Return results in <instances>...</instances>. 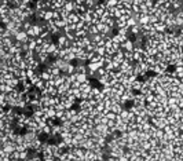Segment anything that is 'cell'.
Returning <instances> with one entry per match:
<instances>
[{"label":"cell","mask_w":183,"mask_h":161,"mask_svg":"<svg viewBox=\"0 0 183 161\" xmlns=\"http://www.w3.org/2000/svg\"><path fill=\"white\" fill-rule=\"evenodd\" d=\"M14 40L21 42V43H26L28 40H29V36H28V33L24 32V30H18V32L14 35Z\"/></svg>","instance_id":"cell-1"},{"label":"cell","mask_w":183,"mask_h":161,"mask_svg":"<svg viewBox=\"0 0 183 161\" xmlns=\"http://www.w3.org/2000/svg\"><path fill=\"white\" fill-rule=\"evenodd\" d=\"M153 29L156 33H165L167 32V25H165L164 22H156V24L153 25Z\"/></svg>","instance_id":"cell-2"},{"label":"cell","mask_w":183,"mask_h":161,"mask_svg":"<svg viewBox=\"0 0 183 161\" xmlns=\"http://www.w3.org/2000/svg\"><path fill=\"white\" fill-rule=\"evenodd\" d=\"M134 42L131 39H127L124 43H121V50L124 51H134Z\"/></svg>","instance_id":"cell-3"},{"label":"cell","mask_w":183,"mask_h":161,"mask_svg":"<svg viewBox=\"0 0 183 161\" xmlns=\"http://www.w3.org/2000/svg\"><path fill=\"white\" fill-rule=\"evenodd\" d=\"M77 22H80V14H77V12H70V14L68 15V25L77 24Z\"/></svg>","instance_id":"cell-4"},{"label":"cell","mask_w":183,"mask_h":161,"mask_svg":"<svg viewBox=\"0 0 183 161\" xmlns=\"http://www.w3.org/2000/svg\"><path fill=\"white\" fill-rule=\"evenodd\" d=\"M63 11H66L68 14H70V12H75V3L73 2H65L63 3Z\"/></svg>","instance_id":"cell-5"},{"label":"cell","mask_w":183,"mask_h":161,"mask_svg":"<svg viewBox=\"0 0 183 161\" xmlns=\"http://www.w3.org/2000/svg\"><path fill=\"white\" fill-rule=\"evenodd\" d=\"M138 24L141 25V26H145V25L149 24V14H139Z\"/></svg>","instance_id":"cell-6"},{"label":"cell","mask_w":183,"mask_h":161,"mask_svg":"<svg viewBox=\"0 0 183 161\" xmlns=\"http://www.w3.org/2000/svg\"><path fill=\"white\" fill-rule=\"evenodd\" d=\"M76 81H77V83H80V84L87 83V81H88L87 73H76Z\"/></svg>","instance_id":"cell-7"},{"label":"cell","mask_w":183,"mask_h":161,"mask_svg":"<svg viewBox=\"0 0 183 161\" xmlns=\"http://www.w3.org/2000/svg\"><path fill=\"white\" fill-rule=\"evenodd\" d=\"M99 68H102V66H101V62H88L87 63V70L88 72H96Z\"/></svg>","instance_id":"cell-8"},{"label":"cell","mask_w":183,"mask_h":161,"mask_svg":"<svg viewBox=\"0 0 183 161\" xmlns=\"http://www.w3.org/2000/svg\"><path fill=\"white\" fill-rule=\"evenodd\" d=\"M105 114V117L108 120H111V121H114L116 120V117H117V114L116 113H113V112H106V113H103Z\"/></svg>","instance_id":"cell-9"},{"label":"cell","mask_w":183,"mask_h":161,"mask_svg":"<svg viewBox=\"0 0 183 161\" xmlns=\"http://www.w3.org/2000/svg\"><path fill=\"white\" fill-rule=\"evenodd\" d=\"M43 161H55V157L54 156H44V157H43Z\"/></svg>","instance_id":"cell-10"},{"label":"cell","mask_w":183,"mask_h":161,"mask_svg":"<svg viewBox=\"0 0 183 161\" xmlns=\"http://www.w3.org/2000/svg\"><path fill=\"white\" fill-rule=\"evenodd\" d=\"M24 161H33V158H26V160H24Z\"/></svg>","instance_id":"cell-11"}]
</instances>
